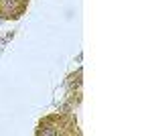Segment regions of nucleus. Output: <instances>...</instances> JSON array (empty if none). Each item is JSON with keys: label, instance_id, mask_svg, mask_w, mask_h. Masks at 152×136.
<instances>
[{"label": "nucleus", "instance_id": "obj_1", "mask_svg": "<svg viewBox=\"0 0 152 136\" xmlns=\"http://www.w3.org/2000/svg\"><path fill=\"white\" fill-rule=\"evenodd\" d=\"M37 136H79V124H77V118L73 116V112H55L45 116L35 130Z\"/></svg>", "mask_w": 152, "mask_h": 136}, {"label": "nucleus", "instance_id": "obj_2", "mask_svg": "<svg viewBox=\"0 0 152 136\" xmlns=\"http://www.w3.org/2000/svg\"><path fill=\"white\" fill-rule=\"evenodd\" d=\"M28 8V0H0V18L16 21Z\"/></svg>", "mask_w": 152, "mask_h": 136}]
</instances>
